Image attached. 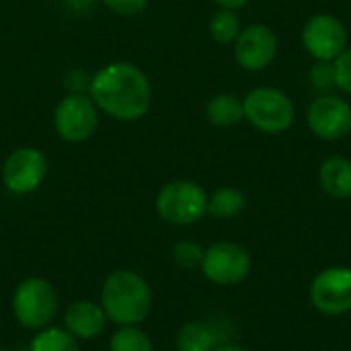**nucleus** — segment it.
<instances>
[{
    "mask_svg": "<svg viewBox=\"0 0 351 351\" xmlns=\"http://www.w3.org/2000/svg\"><path fill=\"white\" fill-rule=\"evenodd\" d=\"M173 259H175L177 265H181L185 269H193V267L202 265L204 249L193 241H181L173 249Z\"/></svg>",
    "mask_w": 351,
    "mask_h": 351,
    "instance_id": "22",
    "label": "nucleus"
},
{
    "mask_svg": "<svg viewBox=\"0 0 351 351\" xmlns=\"http://www.w3.org/2000/svg\"><path fill=\"white\" fill-rule=\"evenodd\" d=\"M109 351H154L150 337L138 327H121L109 341Z\"/></svg>",
    "mask_w": 351,
    "mask_h": 351,
    "instance_id": "20",
    "label": "nucleus"
},
{
    "mask_svg": "<svg viewBox=\"0 0 351 351\" xmlns=\"http://www.w3.org/2000/svg\"><path fill=\"white\" fill-rule=\"evenodd\" d=\"M204 276L218 286H237L251 274V255L239 243L222 241L204 251Z\"/></svg>",
    "mask_w": 351,
    "mask_h": 351,
    "instance_id": "7",
    "label": "nucleus"
},
{
    "mask_svg": "<svg viewBox=\"0 0 351 351\" xmlns=\"http://www.w3.org/2000/svg\"><path fill=\"white\" fill-rule=\"evenodd\" d=\"M56 134L70 144L88 140L99 128V107L84 93L66 95L53 111Z\"/></svg>",
    "mask_w": 351,
    "mask_h": 351,
    "instance_id": "6",
    "label": "nucleus"
},
{
    "mask_svg": "<svg viewBox=\"0 0 351 351\" xmlns=\"http://www.w3.org/2000/svg\"><path fill=\"white\" fill-rule=\"evenodd\" d=\"M206 208H208V195L193 181H185V179L171 181L156 195L158 216L175 226L195 224L206 216Z\"/></svg>",
    "mask_w": 351,
    "mask_h": 351,
    "instance_id": "5",
    "label": "nucleus"
},
{
    "mask_svg": "<svg viewBox=\"0 0 351 351\" xmlns=\"http://www.w3.org/2000/svg\"><path fill=\"white\" fill-rule=\"evenodd\" d=\"M47 156L33 146L12 150L2 165V181L14 195H27L41 187L47 177Z\"/></svg>",
    "mask_w": 351,
    "mask_h": 351,
    "instance_id": "8",
    "label": "nucleus"
},
{
    "mask_svg": "<svg viewBox=\"0 0 351 351\" xmlns=\"http://www.w3.org/2000/svg\"><path fill=\"white\" fill-rule=\"evenodd\" d=\"M101 306L107 321L119 327H138L152 308V292L148 282L132 269L109 274L101 290Z\"/></svg>",
    "mask_w": 351,
    "mask_h": 351,
    "instance_id": "2",
    "label": "nucleus"
},
{
    "mask_svg": "<svg viewBox=\"0 0 351 351\" xmlns=\"http://www.w3.org/2000/svg\"><path fill=\"white\" fill-rule=\"evenodd\" d=\"M245 204H247V199L241 189L222 187V189H216L208 197L206 214H210L218 220H230V218H237L245 210Z\"/></svg>",
    "mask_w": 351,
    "mask_h": 351,
    "instance_id": "16",
    "label": "nucleus"
},
{
    "mask_svg": "<svg viewBox=\"0 0 351 351\" xmlns=\"http://www.w3.org/2000/svg\"><path fill=\"white\" fill-rule=\"evenodd\" d=\"M58 313V294L43 278H29L21 282L12 296V315L16 323L31 331L49 327Z\"/></svg>",
    "mask_w": 351,
    "mask_h": 351,
    "instance_id": "4",
    "label": "nucleus"
},
{
    "mask_svg": "<svg viewBox=\"0 0 351 351\" xmlns=\"http://www.w3.org/2000/svg\"><path fill=\"white\" fill-rule=\"evenodd\" d=\"M88 95L105 115L117 121H138L152 105L148 76L132 62H111L88 82Z\"/></svg>",
    "mask_w": 351,
    "mask_h": 351,
    "instance_id": "1",
    "label": "nucleus"
},
{
    "mask_svg": "<svg viewBox=\"0 0 351 351\" xmlns=\"http://www.w3.org/2000/svg\"><path fill=\"white\" fill-rule=\"evenodd\" d=\"M302 43L319 62H333L348 47V29L333 14H315L302 31Z\"/></svg>",
    "mask_w": 351,
    "mask_h": 351,
    "instance_id": "11",
    "label": "nucleus"
},
{
    "mask_svg": "<svg viewBox=\"0 0 351 351\" xmlns=\"http://www.w3.org/2000/svg\"><path fill=\"white\" fill-rule=\"evenodd\" d=\"M206 117L210 123H214L218 128H232L241 119H245L243 101L230 93L216 95L206 105Z\"/></svg>",
    "mask_w": 351,
    "mask_h": 351,
    "instance_id": "15",
    "label": "nucleus"
},
{
    "mask_svg": "<svg viewBox=\"0 0 351 351\" xmlns=\"http://www.w3.org/2000/svg\"><path fill=\"white\" fill-rule=\"evenodd\" d=\"M245 119L263 134H284L292 128L296 109L292 99L271 86H259L243 99Z\"/></svg>",
    "mask_w": 351,
    "mask_h": 351,
    "instance_id": "3",
    "label": "nucleus"
},
{
    "mask_svg": "<svg viewBox=\"0 0 351 351\" xmlns=\"http://www.w3.org/2000/svg\"><path fill=\"white\" fill-rule=\"evenodd\" d=\"M311 86L321 93V95H329L337 84H335V70H333V62H319L311 68Z\"/></svg>",
    "mask_w": 351,
    "mask_h": 351,
    "instance_id": "21",
    "label": "nucleus"
},
{
    "mask_svg": "<svg viewBox=\"0 0 351 351\" xmlns=\"http://www.w3.org/2000/svg\"><path fill=\"white\" fill-rule=\"evenodd\" d=\"M31 351H80V346L78 339L66 329L45 327L33 337Z\"/></svg>",
    "mask_w": 351,
    "mask_h": 351,
    "instance_id": "18",
    "label": "nucleus"
},
{
    "mask_svg": "<svg viewBox=\"0 0 351 351\" xmlns=\"http://www.w3.org/2000/svg\"><path fill=\"white\" fill-rule=\"evenodd\" d=\"M64 325L66 331L72 333L76 339L90 341L105 331L107 315L101 304H95L90 300H78L66 308Z\"/></svg>",
    "mask_w": 351,
    "mask_h": 351,
    "instance_id": "13",
    "label": "nucleus"
},
{
    "mask_svg": "<svg viewBox=\"0 0 351 351\" xmlns=\"http://www.w3.org/2000/svg\"><path fill=\"white\" fill-rule=\"evenodd\" d=\"M103 2L117 16H138L148 6V0H103Z\"/></svg>",
    "mask_w": 351,
    "mask_h": 351,
    "instance_id": "24",
    "label": "nucleus"
},
{
    "mask_svg": "<svg viewBox=\"0 0 351 351\" xmlns=\"http://www.w3.org/2000/svg\"><path fill=\"white\" fill-rule=\"evenodd\" d=\"M0 351H6V350H0Z\"/></svg>",
    "mask_w": 351,
    "mask_h": 351,
    "instance_id": "28",
    "label": "nucleus"
},
{
    "mask_svg": "<svg viewBox=\"0 0 351 351\" xmlns=\"http://www.w3.org/2000/svg\"><path fill=\"white\" fill-rule=\"evenodd\" d=\"M319 183L333 199L351 197V160L346 156H331L319 169Z\"/></svg>",
    "mask_w": 351,
    "mask_h": 351,
    "instance_id": "14",
    "label": "nucleus"
},
{
    "mask_svg": "<svg viewBox=\"0 0 351 351\" xmlns=\"http://www.w3.org/2000/svg\"><path fill=\"white\" fill-rule=\"evenodd\" d=\"M333 70H335V84L343 93L351 95V47H346L335 60H333Z\"/></svg>",
    "mask_w": 351,
    "mask_h": 351,
    "instance_id": "23",
    "label": "nucleus"
},
{
    "mask_svg": "<svg viewBox=\"0 0 351 351\" xmlns=\"http://www.w3.org/2000/svg\"><path fill=\"white\" fill-rule=\"evenodd\" d=\"M214 351H249V350H245V348H241V346H218Z\"/></svg>",
    "mask_w": 351,
    "mask_h": 351,
    "instance_id": "27",
    "label": "nucleus"
},
{
    "mask_svg": "<svg viewBox=\"0 0 351 351\" xmlns=\"http://www.w3.org/2000/svg\"><path fill=\"white\" fill-rule=\"evenodd\" d=\"M177 351H214L216 350V333L206 323H185L175 339Z\"/></svg>",
    "mask_w": 351,
    "mask_h": 351,
    "instance_id": "17",
    "label": "nucleus"
},
{
    "mask_svg": "<svg viewBox=\"0 0 351 351\" xmlns=\"http://www.w3.org/2000/svg\"><path fill=\"white\" fill-rule=\"evenodd\" d=\"M241 33V21L237 10L220 8L210 19V35L218 43H232Z\"/></svg>",
    "mask_w": 351,
    "mask_h": 351,
    "instance_id": "19",
    "label": "nucleus"
},
{
    "mask_svg": "<svg viewBox=\"0 0 351 351\" xmlns=\"http://www.w3.org/2000/svg\"><path fill=\"white\" fill-rule=\"evenodd\" d=\"M93 2H95V0H66V4H68L72 10H82V12H84L88 6H93Z\"/></svg>",
    "mask_w": 351,
    "mask_h": 351,
    "instance_id": "26",
    "label": "nucleus"
},
{
    "mask_svg": "<svg viewBox=\"0 0 351 351\" xmlns=\"http://www.w3.org/2000/svg\"><path fill=\"white\" fill-rule=\"evenodd\" d=\"M278 53V37L267 25H249L234 39V58L249 72L265 70Z\"/></svg>",
    "mask_w": 351,
    "mask_h": 351,
    "instance_id": "12",
    "label": "nucleus"
},
{
    "mask_svg": "<svg viewBox=\"0 0 351 351\" xmlns=\"http://www.w3.org/2000/svg\"><path fill=\"white\" fill-rule=\"evenodd\" d=\"M311 302L323 315H346L351 311V269L327 267L311 284Z\"/></svg>",
    "mask_w": 351,
    "mask_h": 351,
    "instance_id": "9",
    "label": "nucleus"
},
{
    "mask_svg": "<svg viewBox=\"0 0 351 351\" xmlns=\"http://www.w3.org/2000/svg\"><path fill=\"white\" fill-rule=\"evenodd\" d=\"M311 132L327 142L343 140L351 132V105L335 95H319L308 107Z\"/></svg>",
    "mask_w": 351,
    "mask_h": 351,
    "instance_id": "10",
    "label": "nucleus"
},
{
    "mask_svg": "<svg viewBox=\"0 0 351 351\" xmlns=\"http://www.w3.org/2000/svg\"><path fill=\"white\" fill-rule=\"evenodd\" d=\"M216 4H220V8H230V10H239L243 6H247L251 0H214Z\"/></svg>",
    "mask_w": 351,
    "mask_h": 351,
    "instance_id": "25",
    "label": "nucleus"
}]
</instances>
